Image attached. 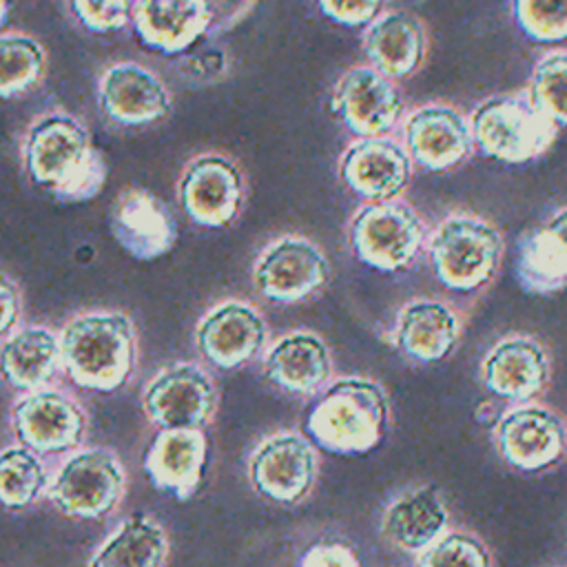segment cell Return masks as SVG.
Masks as SVG:
<instances>
[{
	"label": "cell",
	"mask_w": 567,
	"mask_h": 567,
	"mask_svg": "<svg viewBox=\"0 0 567 567\" xmlns=\"http://www.w3.org/2000/svg\"><path fill=\"white\" fill-rule=\"evenodd\" d=\"M22 166L33 184L64 204L93 199L106 182L102 151L93 146L86 124L66 111H47L27 126Z\"/></svg>",
	"instance_id": "6da1fadb"
},
{
	"label": "cell",
	"mask_w": 567,
	"mask_h": 567,
	"mask_svg": "<svg viewBox=\"0 0 567 567\" xmlns=\"http://www.w3.org/2000/svg\"><path fill=\"white\" fill-rule=\"evenodd\" d=\"M135 326L117 310L78 315L60 334V354L71 381L93 392L124 385L135 368Z\"/></svg>",
	"instance_id": "7a4b0ae2"
},
{
	"label": "cell",
	"mask_w": 567,
	"mask_h": 567,
	"mask_svg": "<svg viewBox=\"0 0 567 567\" xmlns=\"http://www.w3.org/2000/svg\"><path fill=\"white\" fill-rule=\"evenodd\" d=\"M390 405L383 388L363 377L330 383L306 416L308 436L332 454H365L385 434Z\"/></svg>",
	"instance_id": "3957f363"
},
{
	"label": "cell",
	"mask_w": 567,
	"mask_h": 567,
	"mask_svg": "<svg viewBox=\"0 0 567 567\" xmlns=\"http://www.w3.org/2000/svg\"><path fill=\"white\" fill-rule=\"evenodd\" d=\"M501 230L485 217L452 213L430 235L427 257L436 281L454 292H474L487 286L503 261Z\"/></svg>",
	"instance_id": "277c9868"
},
{
	"label": "cell",
	"mask_w": 567,
	"mask_h": 567,
	"mask_svg": "<svg viewBox=\"0 0 567 567\" xmlns=\"http://www.w3.org/2000/svg\"><path fill=\"white\" fill-rule=\"evenodd\" d=\"M474 146L498 162L523 164L543 155L556 140V124L527 91L485 97L470 115Z\"/></svg>",
	"instance_id": "5b68a950"
},
{
	"label": "cell",
	"mask_w": 567,
	"mask_h": 567,
	"mask_svg": "<svg viewBox=\"0 0 567 567\" xmlns=\"http://www.w3.org/2000/svg\"><path fill=\"white\" fill-rule=\"evenodd\" d=\"M348 239L354 257L381 272L408 268L423 248L421 215L401 199L368 202L350 219Z\"/></svg>",
	"instance_id": "8992f818"
},
{
	"label": "cell",
	"mask_w": 567,
	"mask_h": 567,
	"mask_svg": "<svg viewBox=\"0 0 567 567\" xmlns=\"http://www.w3.org/2000/svg\"><path fill=\"white\" fill-rule=\"evenodd\" d=\"M498 456L518 472H543L567 452V425L563 416L536 401L505 410L492 430Z\"/></svg>",
	"instance_id": "52a82bcc"
},
{
	"label": "cell",
	"mask_w": 567,
	"mask_h": 567,
	"mask_svg": "<svg viewBox=\"0 0 567 567\" xmlns=\"http://www.w3.org/2000/svg\"><path fill=\"white\" fill-rule=\"evenodd\" d=\"M177 199L197 226H230L246 199L244 173L228 155L202 153L184 166L177 182Z\"/></svg>",
	"instance_id": "ba28073f"
},
{
	"label": "cell",
	"mask_w": 567,
	"mask_h": 567,
	"mask_svg": "<svg viewBox=\"0 0 567 567\" xmlns=\"http://www.w3.org/2000/svg\"><path fill=\"white\" fill-rule=\"evenodd\" d=\"M330 277L323 250L301 235H284L268 244L255 266V290L275 303H297L315 295Z\"/></svg>",
	"instance_id": "9c48e42d"
},
{
	"label": "cell",
	"mask_w": 567,
	"mask_h": 567,
	"mask_svg": "<svg viewBox=\"0 0 567 567\" xmlns=\"http://www.w3.org/2000/svg\"><path fill=\"white\" fill-rule=\"evenodd\" d=\"M330 106L357 137H383L403 115L396 84L368 64L352 66L337 80Z\"/></svg>",
	"instance_id": "30bf717a"
},
{
	"label": "cell",
	"mask_w": 567,
	"mask_h": 567,
	"mask_svg": "<svg viewBox=\"0 0 567 567\" xmlns=\"http://www.w3.org/2000/svg\"><path fill=\"white\" fill-rule=\"evenodd\" d=\"M124 474L106 450H86L71 456L51 485V501L75 518L106 516L120 501Z\"/></svg>",
	"instance_id": "8fae6325"
},
{
	"label": "cell",
	"mask_w": 567,
	"mask_h": 567,
	"mask_svg": "<svg viewBox=\"0 0 567 567\" xmlns=\"http://www.w3.org/2000/svg\"><path fill=\"white\" fill-rule=\"evenodd\" d=\"M97 106L120 126H146L164 120L173 109L166 82L137 62H115L97 80Z\"/></svg>",
	"instance_id": "7c38bea8"
},
{
	"label": "cell",
	"mask_w": 567,
	"mask_h": 567,
	"mask_svg": "<svg viewBox=\"0 0 567 567\" xmlns=\"http://www.w3.org/2000/svg\"><path fill=\"white\" fill-rule=\"evenodd\" d=\"M217 392L195 363H173L146 385L144 412L162 430H197L215 412Z\"/></svg>",
	"instance_id": "4fadbf2b"
},
{
	"label": "cell",
	"mask_w": 567,
	"mask_h": 567,
	"mask_svg": "<svg viewBox=\"0 0 567 567\" xmlns=\"http://www.w3.org/2000/svg\"><path fill=\"white\" fill-rule=\"evenodd\" d=\"M403 142L410 159L427 171L463 164L474 151L470 120L450 104H423L405 115Z\"/></svg>",
	"instance_id": "5bb4252c"
},
{
	"label": "cell",
	"mask_w": 567,
	"mask_h": 567,
	"mask_svg": "<svg viewBox=\"0 0 567 567\" xmlns=\"http://www.w3.org/2000/svg\"><path fill=\"white\" fill-rule=\"evenodd\" d=\"M343 186L365 202L399 199L412 177V159L390 137H359L339 159Z\"/></svg>",
	"instance_id": "9a60e30c"
},
{
	"label": "cell",
	"mask_w": 567,
	"mask_h": 567,
	"mask_svg": "<svg viewBox=\"0 0 567 567\" xmlns=\"http://www.w3.org/2000/svg\"><path fill=\"white\" fill-rule=\"evenodd\" d=\"M266 337V321L257 308L237 299H226L210 308L195 330L202 357L221 370H235L255 359Z\"/></svg>",
	"instance_id": "2e32d148"
},
{
	"label": "cell",
	"mask_w": 567,
	"mask_h": 567,
	"mask_svg": "<svg viewBox=\"0 0 567 567\" xmlns=\"http://www.w3.org/2000/svg\"><path fill=\"white\" fill-rule=\"evenodd\" d=\"M551 374L549 354L529 334H507L481 361V381L498 399L527 403L538 396Z\"/></svg>",
	"instance_id": "e0dca14e"
},
{
	"label": "cell",
	"mask_w": 567,
	"mask_h": 567,
	"mask_svg": "<svg viewBox=\"0 0 567 567\" xmlns=\"http://www.w3.org/2000/svg\"><path fill=\"white\" fill-rule=\"evenodd\" d=\"M111 233L135 259L164 257L177 239L175 217L168 206L146 188H124L111 206Z\"/></svg>",
	"instance_id": "ac0fdd59"
},
{
	"label": "cell",
	"mask_w": 567,
	"mask_h": 567,
	"mask_svg": "<svg viewBox=\"0 0 567 567\" xmlns=\"http://www.w3.org/2000/svg\"><path fill=\"white\" fill-rule=\"evenodd\" d=\"M131 24L144 49L177 58L213 31V9L210 0H135Z\"/></svg>",
	"instance_id": "d6986e66"
},
{
	"label": "cell",
	"mask_w": 567,
	"mask_h": 567,
	"mask_svg": "<svg viewBox=\"0 0 567 567\" xmlns=\"http://www.w3.org/2000/svg\"><path fill=\"white\" fill-rule=\"evenodd\" d=\"M252 487L275 503H297L317 476L312 445L297 434H277L264 441L250 458Z\"/></svg>",
	"instance_id": "ffe728a7"
},
{
	"label": "cell",
	"mask_w": 567,
	"mask_h": 567,
	"mask_svg": "<svg viewBox=\"0 0 567 567\" xmlns=\"http://www.w3.org/2000/svg\"><path fill=\"white\" fill-rule=\"evenodd\" d=\"M13 432L22 447L38 454L64 452L84 434L82 410L64 394L38 390L13 405Z\"/></svg>",
	"instance_id": "44dd1931"
},
{
	"label": "cell",
	"mask_w": 567,
	"mask_h": 567,
	"mask_svg": "<svg viewBox=\"0 0 567 567\" xmlns=\"http://www.w3.org/2000/svg\"><path fill=\"white\" fill-rule=\"evenodd\" d=\"M463 334L458 310L434 297H419L401 306L394 323V346L414 363L445 359Z\"/></svg>",
	"instance_id": "7402d4cb"
},
{
	"label": "cell",
	"mask_w": 567,
	"mask_h": 567,
	"mask_svg": "<svg viewBox=\"0 0 567 567\" xmlns=\"http://www.w3.org/2000/svg\"><path fill=\"white\" fill-rule=\"evenodd\" d=\"M514 272L520 288L532 295L567 288V208L518 237Z\"/></svg>",
	"instance_id": "603a6c76"
},
{
	"label": "cell",
	"mask_w": 567,
	"mask_h": 567,
	"mask_svg": "<svg viewBox=\"0 0 567 567\" xmlns=\"http://www.w3.org/2000/svg\"><path fill=\"white\" fill-rule=\"evenodd\" d=\"M206 454L199 430H159L144 454V472L153 487L188 501L202 483Z\"/></svg>",
	"instance_id": "cb8c5ba5"
},
{
	"label": "cell",
	"mask_w": 567,
	"mask_h": 567,
	"mask_svg": "<svg viewBox=\"0 0 567 567\" xmlns=\"http://www.w3.org/2000/svg\"><path fill=\"white\" fill-rule=\"evenodd\" d=\"M363 51L383 75L408 78L427 55L425 24L408 11L381 13L363 33Z\"/></svg>",
	"instance_id": "d4e9b609"
},
{
	"label": "cell",
	"mask_w": 567,
	"mask_h": 567,
	"mask_svg": "<svg viewBox=\"0 0 567 567\" xmlns=\"http://www.w3.org/2000/svg\"><path fill=\"white\" fill-rule=\"evenodd\" d=\"M447 505L432 485L401 492L383 512L381 534L403 551H423L447 532Z\"/></svg>",
	"instance_id": "484cf974"
},
{
	"label": "cell",
	"mask_w": 567,
	"mask_h": 567,
	"mask_svg": "<svg viewBox=\"0 0 567 567\" xmlns=\"http://www.w3.org/2000/svg\"><path fill=\"white\" fill-rule=\"evenodd\" d=\"M264 372L270 383L292 394L317 392L332 372L330 350L323 339L308 330H297L266 352Z\"/></svg>",
	"instance_id": "4316f807"
},
{
	"label": "cell",
	"mask_w": 567,
	"mask_h": 567,
	"mask_svg": "<svg viewBox=\"0 0 567 567\" xmlns=\"http://www.w3.org/2000/svg\"><path fill=\"white\" fill-rule=\"evenodd\" d=\"M60 359L55 332L44 326H27L0 346V377L16 390H35L53 377Z\"/></svg>",
	"instance_id": "83f0119b"
},
{
	"label": "cell",
	"mask_w": 567,
	"mask_h": 567,
	"mask_svg": "<svg viewBox=\"0 0 567 567\" xmlns=\"http://www.w3.org/2000/svg\"><path fill=\"white\" fill-rule=\"evenodd\" d=\"M168 551L164 529L144 516L126 518L89 567H159Z\"/></svg>",
	"instance_id": "f1b7e54d"
},
{
	"label": "cell",
	"mask_w": 567,
	"mask_h": 567,
	"mask_svg": "<svg viewBox=\"0 0 567 567\" xmlns=\"http://www.w3.org/2000/svg\"><path fill=\"white\" fill-rule=\"evenodd\" d=\"M47 71L44 47L18 31L0 33V97H16L31 91Z\"/></svg>",
	"instance_id": "f546056e"
},
{
	"label": "cell",
	"mask_w": 567,
	"mask_h": 567,
	"mask_svg": "<svg viewBox=\"0 0 567 567\" xmlns=\"http://www.w3.org/2000/svg\"><path fill=\"white\" fill-rule=\"evenodd\" d=\"M47 485V472L27 447H9L0 454V505L4 509L29 507Z\"/></svg>",
	"instance_id": "4dcf8cb0"
},
{
	"label": "cell",
	"mask_w": 567,
	"mask_h": 567,
	"mask_svg": "<svg viewBox=\"0 0 567 567\" xmlns=\"http://www.w3.org/2000/svg\"><path fill=\"white\" fill-rule=\"evenodd\" d=\"M527 93L556 126H567V51H549L536 62Z\"/></svg>",
	"instance_id": "1f68e13d"
},
{
	"label": "cell",
	"mask_w": 567,
	"mask_h": 567,
	"mask_svg": "<svg viewBox=\"0 0 567 567\" xmlns=\"http://www.w3.org/2000/svg\"><path fill=\"white\" fill-rule=\"evenodd\" d=\"M416 567H494V558L476 534L450 529L419 551Z\"/></svg>",
	"instance_id": "d6a6232c"
},
{
	"label": "cell",
	"mask_w": 567,
	"mask_h": 567,
	"mask_svg": "<svg viewBox=\"0 0 567 567\" xmlns=\"http://www.w3.org/2000/svg\"><path fill=\"white\" fill-rule=\"evenodd\" d=\"M518 29L534 42L567 40V0H512Z\"/></svg>",
	"instance_id": "836d02e7"
},
{
	"label": "cell",
	"mask_w": 567,
	"mask_h": 567,
	"mask_svg": "<svg viewBox=\"0 0 567 567\" xmlns=\"http://www.w3.org/2000/svg\"><path fill=\"white\" fill-rule=\"evenodd\" d=\"M215 31L204 35L199 42H195L188 51L177 55V73L184 78V82L190 84H215L219 82L228 71V51L221 42L215 40Z\"/></svg>",
	"instance_id": "e575fe53"
},
{
	"label": "cell",
	"mask_w": 567,
	"mask_h": 567,
	"mask_svg": "<svg viewBox=\"0 0 567 567\" xmlns=\"http://www.w3.org/2000/svg\"><path fill=\"white\" fill-rule=\"evenodd\" d=\"M73 18L93 33H113L131 24L135 0H66Z\"/></svg>",
	"instance_id": "d590c367"
},
{
	"label": "cell",
	"mask_w": 567,
	"mask_h": 567,
	"mask_svg": "<svg viewBox=\"0 0 567 567\" xmlns=\"http://www.w3.org/2000/svg\"><path fill=\"white\" fill-rule=\"evenodd\" d=\"M385 0H317L321 13L343 27H368Z\"/></svg>",
	"instance_id": "8d00e7d4"
},
{
	"label": "cell",
	"mask_w": 567,
	"mask_h": 567,
	"mask_svg": "<svg viewBox=\"0 0 567 567\" xmlns=\"http://www.w3.org/2000/svg\"><path fill=\"white\" fill-rule=\"evenodd\" d=\"M297 567H361L354 551L339 543L310 545Z\"/></svg>",
	"instance_id": "74e56055"
},
{
	"label": "cell",
	"mask_w": 567,
	"mask_h": 567,
	"mask_svg": "<svg viewBox=\"0 0 567 567\" xmlns=\"http://www.w3.org/2000/svg\"><path fill=\"white\" fill-rule=\"evenodd\" d=\"M22 310V297L20 288L7 272L0 270V337L7 334L20 317Z\"/></svg>",
	"instance_id": "f35d334b"
},
{
	"label": "cell",
	"mask_w": 567,
	"mask_h": 567,
	"mask_svg": "<svg viewBox=\"0 0 567 567\" xmlns=\"http://www.w3.org/2000/svg\"><path fill=\"white\" fill-rule=\"evenodd\" d=\"M252 0H210L213 9V31L219 33L221 29H230L248 9Z\"/></svg>",
	"instance_id": "ab89813d"
},
{
	"label": "cell",
	"mask_w": 567,
	"mask_h": 567,
	"mask_svg": "<svg viewBox=\"0 0 567 567\" xmlns=\"http://www.w3.org/2000/svg\"><path fill=\"white\" fill-rule=\"evenodd\" d=\"M7 20H9V2L0 0V29L7 24Z\"/></svg>",
	"instance_id": "60d3db41"
}]
</instances>
